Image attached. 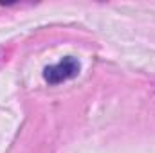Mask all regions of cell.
<instances>
[{
  "label": "cell",
  "mask_w": 155,
  "mask_h": 153,
  "mask_svg": "<svg viewBox=\"0 0 155 153\" xmlns=\"http://www.w3.org/2000/svg\"><path fill=\"white\" fill-rule=\"evenodd\" d=\"M78 72H79V61L72 56H65L60 63L47 67L43 70V77L51 85H58L67 79H72L74 76H78Z\"/></svg>",
  "instance_id": "1"
}]
</instances>
